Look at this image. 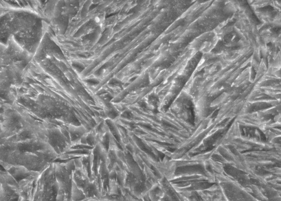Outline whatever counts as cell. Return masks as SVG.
Segmentation results:
<instances>
[{
    "instance_id": "1",
    "label": "cell",
    "mask_w": 281,
    "mask_h": 201,
    "mask_svg": "<svg viewBox=\"0 0 281 201\" xmlns=\"http://www.w3.org/2000/svg\"><path fill=\"white\" fill-rule=\"evenodd\" d=\"M277 73H278V75H279V76H280V77H281V69L280 70H278V71Z\"/></svg>"
}]
</instances>
